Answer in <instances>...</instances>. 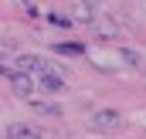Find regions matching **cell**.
<instances>
[{
    "instance_id": "obj_1",
    "label": "cell",
    "mask_w": 146,
    "mask_h": 139,
    "mask_svg": "<svg viewBox=\"0 0 146 139\" xmlns=\"http://www.w3.org/2000/svg\"><path fill=\"white\" fill-rule=\"evenodd\" d=\"M0 75L10 78V85H14L17 95H24V99L34 95V75H27V71H21V68H3V65H0Z\"/></svg>"
},
{
    "instance_id": "obj_2",
    "label": "cell",
    "mask_w": 146,
    "mask_h": 139,
    "mask_svg": "<svg viewBox=\"0 0 146 139\" xmlns=\"http://www.w3.org/2000/svg\"><path fill=\"white\" fill-rule=\"evenodd\" d=\"M17 68L27 71V75H44V71H51V65H48L41 54H21V58H17Z\"/></svg>"
},
{
    "instance_id": "obj_3",
    "label": "cell",
    "mask_w": 146,
    "mask_h": 139,
    "mask_svg": "<svg viewBox=\"0 0 146 139\" xmlns=\"http://www.w3.org/2000/svg\"><path fill=\"white\" fill-rule=\"evenodd\" d=\"M119 119H122V115H119L115 109H102V112H95L92 122H95L99 132H112V129H119Z\"/></svg>"
},
{
    "instance_id": "obj_4",
    "label": "cell",
    "mask_w": 146,
    "mask_h": 139,
    "mask_svg": "<svg viewBox=\"0 0 146 139\" xmlns=\"http://www.w3.org/2000/svg\"><path fill=\"white\" fill-rule=\"evenodd\" d=\"M31 109H34L37 115H51V119H61V105H54V102H31Z\"/></svg>"
},
{
    "instance_id": "obj_5",
    "label": "cell",
    "mask_w": 146,
    "mask_h": 139,
    "mask_svg": "<svg viewBox=\"0 0 146 139\" xmlns=\"http://www.w3.org/2000/svg\"><path fill=\"white\" fill-rule=\"evenodd\" d=\"M41 85H44L48 92H61V88H65V78L54 75V71H44V75H41Z\"/></svg>"
},
{
    "instance_id": "obj_6",
    "label": "cell",
    "mask_w": 146,
    "mask_h": 139,
    "mask_svg": "<svg viewBox=\"0 0 146 139\" xmlns=\"http://www.w3.org/2000/svg\"><path fill=\"white\" fill-rule=\"evenodd\" d=\"M10 139H41V132H34L31 126H14L10 129Z\"/></svg>"
},
{
    "instance_id": "obj_7",
    "label": "cell",
    "mask_w": 146,
    "mask_h": 139,
    "mask_svg": "<svg viewBox=\"0 0 146 139\" xmlns=\"http://www.w3.org/2000/svg\"><path fill=\"white\" fill-rule=\"evenodd\" d=\"M61 54H85V44H58Z\"/></svg>"
},
{
    "instance_id": "obj_8",
    "label": "cell",
    "mask_w": 146,
    "mask_h": 139,
    "mask_svg": "<svg viewBox=\"0 0 146 139\" xmlns=\"http://www.w3.org/2000/svg\"><path fill=\"white\" fill-rule=\"evenodd\" d=\"M78 3H82L85 10H95V7H99V0H78Z\"/></svg>"
}]
</instances>
